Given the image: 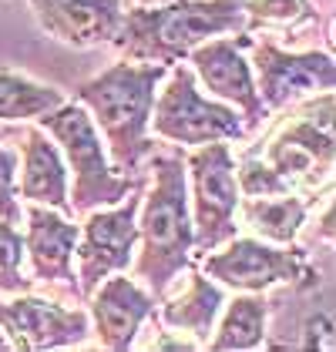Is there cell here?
I'll use <instances>...</instances> for the list:
<instances>
[{
	"mask_svg": "<svg viewBox=\"0 0 336 352\" xmlns=\"http://www.w3.org/2000/svg\"><path fill=\"white\" fill-rule=\"evenodd\" d=\"M57 104H64V91L14 71H0V124H28Z\"/></svg>",
	"mask_w": 336,
	"mask_h": 352,
	"instance_id": "obj_20",
	"label": "cell"
},
{
	"mask_svg": "<svg viewBox=\"0 0 336 352\" xmlns=\"http://www.w3.org/2000/svg\"><path fill=\"white\" fill-rule=\"evenodd\" d=\"M17 195L34 205H48L61 215L74 218L71 212V178L64 155L54 144V138L44 128H24L21 144V185Z\"/></svg>",
	"mask_w": 336,
	"mask_h": 352,
	"instance_id": "obj_16",
	"label": "cell"
},
{
	"mask_svg": "<svg viewBox=\"0 0 336 352\" xmlns=\"http://www.w3.org/2000/svg\"><path fill=\"white\" fill-rule=\"evenodd\" d=\"M185 178L192 182L189 208H192V255H205L212 248L229 242L239 225V178H235V158L225 141L198 144L185 158Z\"/></svg>",
	"mask_w": 336,
	"mask_h": 352,
	"instance_id": "obj_7",
	"label": "cell"
},
{
	"mask_svg": "<svg viewBox=\"0 0 336 352\" xmlns=\"http://www.w3.org/2000/svg\"><path fill=\"white\" fill-rule=\"evenodd\" d=\"M3 138H7V128H3V124H0V141H3Z\"/></svg>",
	"mask_w": 336,
	"mask_h": 352,
	"instance_id": "obj_25",
	"label": "cell"
},
{
	"mask_svg": "<svg viewBox=\"0 0 336 352\" xmlns=\"http://www.w3.org/2000/svg\"><path fill=\"white\" fill-rule=\"evenodd\" d=\"M28 232H24V255L34 265V278L61 285L74 298H81L78 275H74V245L81 235V225L61 215L48 205H28Z\"/></svg>",
	"mask_w": 336,
	"mask_h": 352,
	"instance_id": "obj_13",
	"label": "cell"
},
{
	"mask_svg": "<svg viewBox=\"0 0 336 352\" xmlns=\"http://www.w3.org/2000/svg\"><path fill=\"white\" fill-rule=\"evenodd\" d=\"M0 329L7 342L21 352H51L81 346L91 332L87 309H67L51 298L17 292V298H0Z\"/></svg>",
	"mask_w": 336,
	"mask_h": 352,
	"instance_id": "obj_12",
	"label": "cell"
},
{
	"mask_svg": "<svg viewBox=\"0 0 336 352\" xmlns=\"http://www.w3.org/2000/svg\"><path fill=\"white\" fill-rule=\"evenodd\" d=\"M30 7L41 30L74 51L112 44L125 14V0H30Z\"/></svg>",
	"mask_w": 336,
	"mask_h": 352,
	"instance_id": "obj_15",
	"label": "cell"
},
{
	"mask_svg": "<svg viewBox=\"0 0 336 352\" xmlns=\"http://www.w3.org/2000/svg\"><path fill=\"white\" fill-rule=\"evenodd\" d=\"M239 30H246L242 0H165L155 7H128L112 44L125 60H155L171 67L202 41Z\"/></svg>",
	"mask_w": 336,
	"mask_h": 352,
	"instance_id": "obj_2",
	"label": "cell"
},
{
	"mask_svg": "<svg viewBox=\"0 0 336 352\" xmlns=\"http://www.w3.org/2000/svg\"><path fill=\"white\" fill-rule=\"evenodd\" d=\"M165 74L168 64L118 60L98 78L74 87V101L87 108L118 175H138L141 162L151 155L148 121L155 91L165 81Z\"/></svg>",
	"mask_w": 336,
	"mask_h": 352,
	"instance_id": "obj_1",
	"label": "cell"
},
{
	"mask_svg": "<svg viewBox=\"0 0 336 352\" xmlns=\"http://www.w3.org/2000/svg\"><path fill=\"white\" fill-rule=\"evenodd\" d=\"M30 285L34 278H24V235L10 221H0V296L30 292Z\"/></svg>",
	"mask_w": 336,
	"mask_h": 352,
	"instance_id": "obj_22",
	"label": "cell"
},
{
	"mask_svg": "<svg viewBox=\"0 0 336 352\" xmlns=\"http://www.w3.org/2000/svg\"><path fill=\"white\" fill-rule=\"evenodd\" d=\"M333 91L309 94L296 118L269 141L266 158L289 191H319L333 182Z\"/></svg>",
	"mask_w": 336,
	"mask_h": 352,
	"instance_id": "obj_5",
	"label": "cell"
},
{
	"mask_svg": "<svg viewBox=\"0 0 336 352\" xmlns=\"http://www.w3.org/2000/svg\"><path fill=\"white\" fill-rule=\"evenodd\" d=\"M37 121L61 148L67 175H74V185H71V212L74 215H87L94 208L118 205L128 191H135L141 185L138 175H118L112 168L105 141H101L84 104L64 101L54 111L41 114Z\"/></svg>",
	"mask_w": 336,
	"mask_h": 352,
	"instance_id": "obj_4",
	"label": "cell"
},
{
	"mask_svg": "<svg viewBox=\"0 0 336 352\" xmlns=\"http://www.w3.org/2000/svg\"><path fill=\"white\" fill-rule=\"evenodd\" d=\"M165 78L168 84L155 98L151 121H148V128H155L158 138L171 144L198 148L209 141H242L249 135L235 108H229L225 101H212L198 91L192 67L171 64Z\"/></svg>",
	"mask_w": 336,
	"mask_h": 352,
	"instance_id": "obj_6",
	"label": "cell"
},
{
	"mask_svg": "<svg viewBox=\"0 0 336 352\" xmlns=\"http://www.w3.org/2000/svg\"><path fill=\"white\" fill-rule=\"evenodd\" d=\"M138 205L141 185L128 191L118 205L94 208L84 215L81 235L74 245L78 255V289L81 298H87L108 275L128 272L138 245Z\"/></svg>",
	"mask_w": 336,
	"mask_h": 352,
	"instance_id": "obj_9",
	"label": "cell"
},
{
	"mask_svg": "<svg viewBox=\"0 0 336 352\" xmlns=\"http://www.w3.org/2000/svg\"><path fill=\"white\" fill-rule=\"evenodd\" d=\"M246 14V30L259 28H300L319 21L316 7L309 0H242Z\"/></svg>",
	"mask_w": 336,
	"mask_h": 352,
	"instance_id": "obj_21",
	"label": "cell"
},
{
	"mask_svg": "<svg viewBox=\"0 0 336 352\" xmlns=\"http://www.w3.org/2000/svg\"><path fill=\"white\" fill-rule=\"evenodd\" d=\"M222 302H225L222 289L202 269L189 265V285H185V292L168 298L165 305L158 309V319H162L165 329L192 336V342H196L198 349H205V342H209V336L216 329V319L222 312Z\"/></svg>",
	"mask_w": 336,
	"mask_h": 352,
	"instance_id": "obj_17",
	"label": "cell"
},
{
	"mask_svg": "<svg viewBox=\"0 0 336 352\" xmlns=\"http://www.w3.org/2000/svg\"><path fill=\"white\" fill-rule=\"evenodd\" d=\"M192 208L185 162L171 155H155L151 188L138 205V255L135 275L155 298L165 296L168 282L192 265Z\"/></svg>",
	"mask_w": 336,
	"mask_h": 352,
	"instance_id": "obj_3",
	"label": "cell"
},
{
	"mask_svg": "<svg viewBox=\"0 0 336 352\" xmlns=\"http://www.w3.org/2000/svg\"><path fill=\"white\" fill-rule=\"evenodd\" d=\"M202 272L235 292H266L280 282L309 289L316 282V272L306 265V252L296 242L273 245L266 239H239V235L205 252Z\"/></svg>",
	"mask_w": 336,
	"mask_h": 352,
	"instance_id": "obj_8",
	"label": "cell"
},
{
	"mask_svg": "<svg viewBox=\"0 0 336 352\" xmlns=\"http://www.w3.org/2000/svg\"><path fill=\"white\" fill-rule=\"evenodd\" d=\"M225 305V302H222ZM266 322H269V302L262 292H242L225 305L219 329H212L205 349L212 352H249L266 342Z\"/></svg>",
	"mask_w": 336,
	"mask_h": 352,
	"instance_id": "obj_19",
	"label": "cell"
},
{
	"mask_svg": "<svg viewBox=\"0 0 336 352\" xmlns=\"http://www.w3.org/2000/svg\"><path fill=\"white\" fill-rule=\"evenodd\" d=\"M252 74L266 111H286L296 101L336 87V64L326 51H282L273 41H252Z\"/></svg>",
	"mask_w": 336,
	"mask_h": 352,
	"instance_id": "obj_11",
	"label": "cell"
},
{
	"mask_svg": "<svg viewBox=\"0 0 336 352\" xmlns=\"http://www.w3.org/2000/svg\"><path fill=\"white\" fill-rule=\"evenodd\" d=\"M145 3H165V0H145Z\"/></svg>",
	"mask_w": 336,
	"mask_h": 352,
	"instance_id": "obj_26",
	"label": "cell"
},
{
	"mask_svg": "<svg viewBox=\"0 0 336 352\" xmlns=\"http://www.w3.org/2000/svg\"><path fill=\"white\" fill-rule=\"evenodd\" d=\"M319 235L330 242L333 239V205L326 201V212H323V221H319Z\"/></svg>",
	"mask_w": 336,
	"mask_h": 352,
	"instance_id": "obj_24",
	"label": "cell"
},
{
	"mask_svg": "<svg viewBox=\"0 0 336 352\" xmlns=\"http://www.w3.org/2000/svg\"><path fill=\"white\" fill-rule=\"evenodd\" d=\"M0 221H21V195H17V151L0 144Z\"/></svg>",
	"mask_w": 336,
	"mask_h": 352,
	"instance_id": "obj_23",
	"label": "cell"
},
{
	"mask_svg": "<svg viewBox=\"0 0 336 352\" xmlns=\"http://www.w3.org/2000/svg\"><path fill=\"white\" fill-rule=\"evenodd\" d=\"M87 319L94 322L98 342L112 352H128L135 346V336L145 319L155 316V296L138 289L135 278L125 272L108 275L91 296H87Z\"/></svg>",
	"mask_w": 336,
	"mask_h": 352,
	"instance_id": "obj_14",
	"label": "cell"
},
{
	"mask_svg": "<svg viewBox=\"0 0 336 352\" xmlns=\"http://www.w3.org/2000/svg\"><path fill=\"white\" fill-rule=\"evenodd\" d=\"M252 41L255 37H249V30H239V37L222 34V37L202 41L198 47L189 51L196 81L205 84L209 94H216L229 108L239 111L246 131L262 128V121L269 118V111L259 98V87H255L252 64L246 60V51L252 47Z\"/></svg>",
	"mask_w": 336,
	"mask_h": 352,
	"instance_id": "obj_10",
	"label": "cell"
},
{
	"mask_svg": "<svg viewBox=\"0 0 336 352\" xmlns=\"http://www.w3.org/2000/svg\"><path fill=\"white\" fill-rule=\"evenodd\" d=\"M313 208H316V191H286V195H262L239 201V215L255 232V239H266L273 245L296 242Z\"/></svg>",
	"mask_w": 336,
	"mask_h": 352,
	"instance_id": "obj_18",
	"label": "cell"
}]
</instances>
